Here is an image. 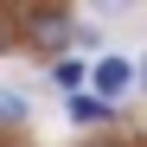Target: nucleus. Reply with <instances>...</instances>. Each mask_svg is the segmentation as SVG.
Listing matches in <instances>:
<instances>
[{
	"instance_id": "1",
	"label": "nucleus",
	"mask_w": 147,
	"mask_h": 147,
	"mask_svg": "<svg viewBox=\"0 0 147 147\" xmlns=\"http://www.w3.org/2000/svg\"><path fill=\"white\" fill-rule=\"evenodd\" d=\"M90 83H96V96H102V102L115 109V96H121V90L134 83V64H121V58H102V64L90 70Z\"/></svg>"
},
{
	"instance_id": "2",
	"label": "nucleus",
	"mask_w": 147,
	"mask_h": 147,
	"mask_svg": "<svg viewBox=\"0 0 147 147\" xmlns=\"http://www.w3.org/2000/svg\"><path fill=\"white\" fill-rule=\"evenodd\" d=\"M64 32H70V26H64V13H38V19H32V38L45 45V51H58Z\"/></svg>"
},
{
	"instance_id": "3",
	"label": "nucleus",
	"mask_w": 147,
	"mask_h": 147,
	"mask_svg": "<svg viewBox=\"0 0 147 147\" xmlns=\"http://www.w3.org/2000/svg\"><path fill=\"white\" fill-rule=\"evenodd\" d=\"M70 115H77V121H102V115H115V109L102 102V96H70Z\"/></svg>"
},
{
	"instance_id": "4",
	"label": "nucleus",
	"mask_w": 147,
	"mask_h": 147,
	"mask_svg": "<svg viewBox=\"0 0 147 147\" xmlns=\"http://www.w3.org/2000/svg\"><path fill=\"white\" fill-rule=\"evenodd\" d=\"M51 77H58V90H77V83L90 77V70H83L77 58H58V70H51Z\"/></svg>"
},
{
	"instance_id": "5",
	"label": "nucleus",
	"mask_w": 147,
	"mask_h": 147,
	"mask_svg": "<svg viewBox=\"0 0 147 147\" xmlns=\"http://www.w3.org/2000/svg\"><path fill=\"white\" fill-rule=\"evenodd\" d=\"M134 77H141V83H147V58H141V70H134Z\"/></svg>"
}]
</instances>
